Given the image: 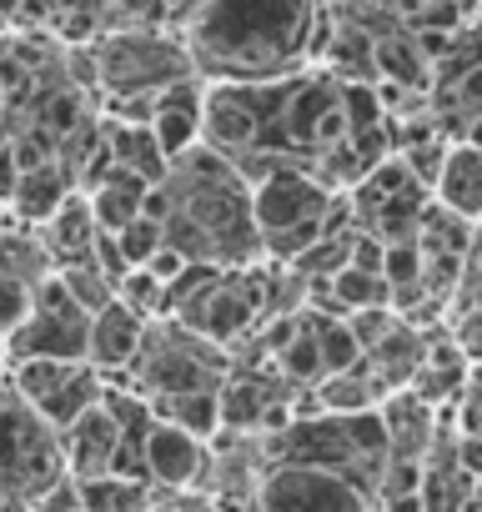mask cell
Returning a JSON list of instances; mask_svg holds the SVG:
<instances>
[{"instance_id":"cell-1","label":"cell","mask_w":482,"mask_h":512,"mask_svg":"<svg viewBox=\"0 0 482 512\" xmlns=\"http://www.w3.org/2000/svg\"><path fill=\"white\" fill-rule=\"evenodd\" d=\"M332 21L322 0H206L181 26L191 66L206 86H257L302 76L322 56Z\"/></svg>"},{"instance_id":"cell-2","label":"cell","mask_w":482,"mask_h":512,"mask_svg":"<svg viewBox=\"0 0 482 512\" xmlns=\"http://www.w3.org/2000/svg\"><path fill=\"white\" fill-rule=\"evenodd\" d=\"M171 216L166 246L181 251L191 267H257L262 231L252 216V186L226 156L196 146L166 176Z\"/></svg>"},{"instance_id":"cell-3","label":"cell","mask_w":482,"mask_h":512,"mask_svg":"<svg viewBox=\"0 0 482 512\" xmlns=\"http://www.w3.org/2000/svg\"><path fill=\"white\" fill-rule=\"evenodd\" d=\"M91 61H96V91L106 96V106H116V101H151L166 86L196 76L186 41L166 36V31H146V26L96 36Z\"/></svg>"},{"instance_id":"cell-4","label":"cell","mask_w":482,"mask_h":512,"mask_svg":"<svg viewBox=\"0 0 482 512\" xmlns=\"http://www.w3.org/2000/svg\"><path fill=\"white\" fill-rule=\"evenodd\" d=\"M231 352L196 337L191 327L161 317L151 322L146 342H141V357L136 367L121 377V387H131L136 397L146 402H161V397H181V392H221L226 377H231Z\"/></svg>"},{"instance_id":"cell-5","label":"cell","mask_w":482,"mask_h":512,"mask_svg":"<svg viewBox=\"0 0 482 512\" xmlns=\"http://www.w3.org/2000/svg\"><path fill=\"white\" fill-rule=\"evenodd\" d=\"M66 447L61 432L31 412V402L6 382L0 387V487L11 492L21 512H36L41 497H51L66 482Z\"/></svg>"},{"instance_id":"cell-6","label":"cell","mask_w":482,"mask_h":512,"mask_svg":"<svg viewBox=\"0 0 482 512\" xmlns=\"http://www.w3.org/2000/svg\"><path fill=\"white\" fill-rule=\"evenodd\" d=\"M86 347H91V312L66 292L61 277H46L31 317L6 337L11 367H21V362H86Z\"/></svg>"},{"instance_id":"cell-7","label":"cell","mask_w":482,"mask_h":512,"mask_svg":"<svg viewBox=\"0 0 482 512\" xmlns=\"http://www.w3.org/2000/svg\"><path fill=\"white\" fill-rule=\"evenodd\" d=\"M352 216L362 231L382 236V241H412L427 206H432V191L402 166V156H387L377 171H367L352 191Z\"/></svg>"},{"instance_id":"cell-8","label":"cell","mask_w":482,"mask_h":512,"mask_svg":"<svg viewBox=\"0 0 482 512\" xmlns=\"http://www.w3.org/2000/svg\"><path fill=\"white\" fill-rule=\"evenodd\" d=\"M252 512H377V492L342 472L267 462Z\"/></svg>"},{"instance_id":"cell-9","label":"cell","mask_w":482,"mask_h":512,"mask_svg":"<svg viewBox=\"0 0 482 512\" xmlns=\"http://www.w3.org/2000/svg\"><path fill=\"white\" fill-rule=\"evenodd\" d=\"M337 191L307 166V161H277L267 166L257 181H252V216H257V231H262V246L307 226V221H322L332 211Z\"/></svg>"},{"instance_id":"cell-10","label":"cell","mask_w":482,"mask_h":512,"mask_svg":"<svg viewBox=\"0 0 482 512\" xmlns=\"http://www.w3.org/2000/svg\"><path fill=\"white\" fill-rule=\"evenodd\" d=\"M11 387L31 402L36 417H46L56 432H66L106 397L111 382L91 362H21V367H11Z\"/></svg>"},{"instance_id":"cell-11","label":"cell","mask_w":482,"mask_h":512,"mask_svg":"<svg viewBox=\"0 0 482 512\" xmlns=\"http://www.w3.org/2000/svg\"><path fill=\"white\" fill-rule=\"evenodd\" d=\"M211 477H216V447L181 432V427H166L156 422L151 427V442H146V482L166 497H191V492H211Z\"/></svg>"},{"instance_id":"cell-12","label":"cell","mask_w":482,"mask_h":512,"mask_svg":"<svg viewBox=\"0 0 482 512\" xmlns=\"http://www.w3.org/2000/svg\"><path fill=\"white\" fill-rule=\"evenodd\" d=\"M146 332H151V322H146L141 312H131V307L116 297L106 312L91 317V347H86V362H91L106 382H121V377L136 367Z\"/></svg>"},{"instance_id":"cell-13","label":"cell","mask_w":482,"mask_h":512,"mask_svg":"<svg viewBox=\"0 0 482 512\" xmlns=\"http://www.w3.org/2000/svg\"><path fill=\"white\" fill-rule=\"evenodd\" d=\"M61 447H66V472L76 482H96V477H111L116 472V457H121V422L116 412L106 407V397L76 422L61 432Z\"/></svg>"},{"instance_id":"cell-14","label":"cell","mask_w":482,"mask_h":512,"mask_svg":"<svg viewBox=\"0 0 482 512\" xmlns=\"http://www.w3.org/2000/svg\"><path fill=\"white\" fill-rule=\"evenodd\" d=\"M71 196H76V176H71L61 161L31 166V171H21V181H16V196H11V206H6V221H11V226H26V231H41Z\"/></svg>"},{"instance_id":"cell-15","label":"cell","mask_w":482,"mask_h":512,"mask_svg":"<svg viewBox=\"0 0 482 512\" xmlns=\"http://www.w3.org/2000/svg\"><path fill=\"white\" fill-rule=\"evenodd\" d=\"M36 236H41V246H46V256H51L56 272H66V267H91V262H96V236H101V226H96V216H91L86 191H76Z\"/></svg>"},{"instance_id":"cell-16","label":"cell","mask_w":482,"mask_h":512,"mask_svg":"<svg viewBox=\"0 0 482 512\" xmlns=\"http://www.w3.org/2000/svg\"><path fill=\"white\" fill-rule=\"evenodd\" d=\"M101 136H106V151H111V161L121 171H131V176H141L151 186H161L171 176V161H166V151H161V141H156L151 126H141V121H111L106 116L101 121Z\"/></svg>"},{"instance_id":"cell-17","label":"cell","mask_w":482,"mask_h":512,"mask_svg":"<svg viewBox=\"0 0 482 512\" xmlns=\"http://www.w3.org/2000/svg\"><path fill=\"white\" fill-rule=\"evenodd\" d=\"M377 86H397V91H412V96L432 91V61L407 26L377 36Z\"/></svg>"},{"instance_id":"cell-18","label":"cell","mask_w":482,"mask_h":512,"mask_svg":"<svg viewBox=\"0 0 482 512\" xmlns=\"http://www.w3.org/2000/svg\"><path fill=\"white\" fill-rule=\"evenodd\" d=\"M146 196H151V181H141V176H131V171H121V166H111V171L86 191L96 226H101V231H111V236L146 216Z\"/></svg>"},{"instance_id":"cell-19","label":"cell","mask_w":482,"mask_h":512,"mask_svg":"<svg viewBox=\"0 0 482 512\" xmlns=\"http://www.w3.org/2000/svg\"><path fill=\"white\" fill-rule=\"evenodd\" d=\"M437 201L457 211L462 221H482V146L452 141L442 181H437Z\"/></svg>"},{"instance_id":"cell-20","label":"cell","mask_w":482,"mask_h":512,"mask_svg":"<svg viewBox=\"0 0 482 512\" xmlns=\"http://www.w3.org/2000/svg\"><path fill=\"white\" fill-rule=\"evenodd\" d=\"M81 487V507L86 512H156L161 492L141 477H96V482H76Z\"/></svg>"},{"instance_id":"cell-21","label":"cell","mask_w":482,"mask_h":512,"mask_svg":"<svg viewBox=\"0 0 482 512\" xmlns=\"http://www.w3.org/2000/svg\"><path fill=\"white\" fill-rule=\"evenodd\" d=\"M382 282H387L392 292H407V287H422V282H427V256H422L417 236H412V241H387Z\"/></svg>"},{"instance_id":"cell-22","label":"cell","mask_w":482,"mask_h":512,"mask_svg":"<svg viewBox=\"0 0 482 512\" xmlns=\"http://www.w3.org/2000/svg\"><path fill=\"white\" fill-rule=\"evenodd\" d=\"M116 241H121V251H126L131 272H136V267H146L151 256L166 246V226H161V221H151V216H141V221H131L126 231H116Z\"/></svg>"},{"instance_id":"cell-23","label":"cell","mask_w":482,"mask_h":512,"mask_svg":"<svg viewBox=\"0 0 482 512\" xmlns=\"http://www.w3.org/2000/svg\"><path fill=\"white\" fill-rule=\"evenodd\" d=\"M377 512H427L422 492H397V497H377Z\"/></svg>"},{"instance_id":"cell-24","label":"cell","mask_w":482,"mask_h":512,"mask_svg":"<svg viewBox=\"0 0 482 512\" xmlns=\"http://www.w3.org/2000/svg\"><path fill=\"white\" fill-rule=\"evenodd\" d=\"M21 6H26V0H0V21H16Z\"/></svg>"},{"instance_id":"cell-25","label":"cell","mask_w":482,"mask_h":512,"mask_svg":"<svg viewBox=\"0 0 482 512\" xmlns=\"http://www.w3.org/2000/svg\"><path fill=\"white\" fill-rule=\"evenodd\" d=\"M402 6H407V11H422V6H432V0H402Z\"/></svg>"},{"instance_id":"cell-26","label":"cell","mask_w":482,"mask_h":512,"mask_svg":"<svg viewBox=\"0 0 482 512\" xmlns=\"http://www.w3.org/2000/svg\"><path fill=\"white\" fill-rule=\"evenodd\" d=\"M0 226H6V201H0Z\"/></svg>"},{"instance_id":"cell-27","label":"cell","mask_w":482,"mask_h":512,"mask_svg":"<svg viewBox=\"0 0 482 512\" xmlns=\"http://www.w3.org/2000/svg\"><path fill=\"white\" fill-rule=\"evenodd\" d=\"M0 116H6V91H0Z\"/></svg>"}]
</instances>
